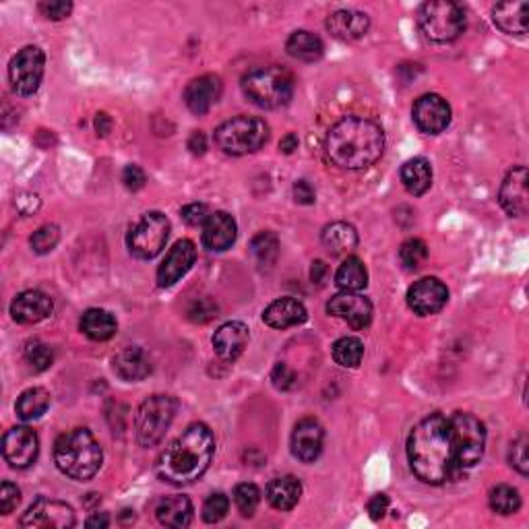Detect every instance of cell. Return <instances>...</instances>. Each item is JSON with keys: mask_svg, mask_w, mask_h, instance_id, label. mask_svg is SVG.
Here are the masks:
<instances>
[{"mask_svg": "<svg viewBox=\"0 0 529 529\" xmlns=\"http://www.w3.org/2000/svg\"><path fill=\"white\" fill-rule=\"evenodd\" d=\"M222 79L215 75H203L196 77L185 89V104L193 114H207L214 105L220 102L222 97Z\"/></svg>", "mask_w": 529, "mask_h": 529, "instance_id": "cell-20", "label": "cell"}, {"mask_svg": "<svg viewBox=\"0 0 529 529\" xmlns=\"http://www.w3.org/2000/svg\"><path fill=\"white\" fill-rule=\"evenodd\" d=\"M527 13L529 5L525 0H517V3H500L492 9V21H495V25L500 32L509 35H525Z\"/></svg>", "mask_w": 529, "mask_h": 529, "instance_id": "cell-29", "label": "cell"}, {"mask_svg": "<svg viewBox=\"0 0 529 529\" xmlns=\"http://www.w3.org/2000/svg\"><path fill=\"white\" fill-rule=\"evenodd\" d=\"M249 327L240 321H230L215 331L211 343H214L217 358L223 360V362H236L249 345Z\"/></svg>", "mask_w": 529, "mask_h": 529, "instance_id": "cell-22", "label": "cell"}, {"mask_svg": "<svg viewBox=\"0 0 529 529\" xmlns=\"http://www.w3.org/2000/svg\"><path fill=\"white\" fill-rule=\"evenodd\" d=\"M366 509H369L372 521H380L385 517V513L389 511V497L383 495V492H380V495H375L369 500Z\"/></svg>", "mask_w": 529, "mask_h": 529, "instance_id": "cell-52", "label": "cell"}, {"mask_svg": "<svg viewBox=\"0 0 529 529\" xmlns=\"http://www.w3.org/2000/svg\"><path fill=\"white\" fill-rule=\"evenodd\" d=\"M23 356H25V362L30 364L35 372L48 370L52 366V362H54L52 350L48 348L46 343H41L40 340L27 342L25 350H23Z\"/></svg>", "mask_w": 529, "mask_h": 529, "instance_id": "cell-40", "label": "cell"}, {"mask_svg": "<svg viewBox=\"0 0 529 529\" xmlns=\"http://www.w3.org/2000/svg\"><path fill=\"white\" fill-rule=\"evenodd\" d=\"M269 139V124L257 116H236L225 120L214 132L215 145L228 155H249L259 151Z\"/></svg>", "mask_w": 529, "mask_h": 529, "instance_id": "cell-6", "label": "cell"}, {"mask_svg": "<svg viewBox=\"0 0 529 529\" xmlns=\"http://www.w3.org/2000/svg\"><path fill=\"white\" fill-rule=\"evenodd\" d=\"M176 401L170 395H151L139 406L135 414V430L141 447H155L164 439L174 422Z\"/></svg>", "mask_w": 529, "mask_h": 529, "instance_id": "cell-8", "label": "cell"}, {"mask_svg": "<svg viewBox=\"0 0 529 529\" xmlns=\"http://www.w3.org/2000/svg\"><path fill=\"white\" fill-rule=\"evenodd\" d=\"M327 313L350 324L354 331H362L372 323V305L358 292L335 294L327 302Z\"/></svg>", "mask_w": 529, "mask_h": 529, "instance_id": "cell-16", "label": "cell"}, {"mask_svg": "<svg viewBox=\"0 0 529 529\" xmlns=\"http://www.w3.org/2000/svg\"><path fill=\"white\" fill-rule=\"evenodd\" d=\"M490 509L498 515H515L521 509V497L513 486L498 484L488 495Z\"/></svg>", "mask_w": 529, "mask_h": 529, "instance_id": "cell-38", "label": "cell"}, {"mask_svg": "<svg viewBox=\"0 0 529 529\" xmlns=\"http://www.w3.org/2000/svg\"><path fill=\"white\" fill-rule=\"evenodd\" d=\"M234 503H236V509L240 511L242 517H252L255 511L259 509L260 490L257 488L255 484H251V482L238 484L234 488Z\"/></svg>", "mask_w": 529, "mask_h": 529, "instance_id": "cell-41", "label": "cell"}, {"mask_svg": "<svg viewBox=\"0 0 529 529\" xmlns=\"http://www.w3.org/2000/svg\"><path fill=\"white\" fill-rule=\"evenodd\" d=\"M324 430L319 420L302 418L292 433V453L302 463H313L323 453Z\"/></svg>", "mask_w": 529, "mask_h": 529, "instance_id": "cell-18", "label": "cell"}, {"mask_svg": "<svg viewBox=\"0 0 529 529\" xmlns=\"http://www.w3.org/2000/svg\"><path fill=\"white\" fill-rule=\"evenodd\" d=\"M271 380H273V387L279 391H290L298 383V377H296V372L290 369V366L284 364V362H278L273 366L271 370Z\"/></svg>", "mask_w": 529, "mask_h": 529, "instance_id": "cell-44", "label": "cell"}, {"mask_svg": "<svg viewBox=\"0 0 529 529\" xmlns=\"http://www.w3.org/2000/svg\"><path fill=\"white\" fill-rule=\"evenodd\" d=\"M412 116L424 135H441L451 124V105L441 96L426 94L415 100Z\"/></svg>", "mask_w": 529, "mask_h": 529, "instance_id": "cell-14", "label": "cell"}, {"mask_svg": "<svg viewBox=\"0 0 529 529\" xmlns=\"http://www.w3.org/2000/svg\"><path fill=\"white\" fill-rule=\"evenodd\" d=\"M193 503L185 495L164 497L155 506V517L164 527H187L193 521Z\"/></svg>", "mask_w": 529, "mask_h": 529, "instance_id": "cell-27", "label": "cell"}, {"mask_svg": "<svg viewBox=\"0 0 529 529\" xmlns=\"http://www.w3.org/2000/svg\"><path fill=\"white\" fill-rule=\"evenodd\" d=\"M81 331L94 342H108L116 335L118 323L114 315L104 308H89L81 316Z\"/></svg>", "mask_w": 529, "mask_h": 529, "instance_id": "cell-31", "label": "cell"}, {"mask_svg": "<svg viewBox=\"0 0 529 529\" xmlns=\"http://www.w3.org/2000/svg\"><path fill=\"white\" fill-rule=\"evenodd\" d=\"M182 220H185L188 225H203L207 222L209 214V207L205 203H190V205H185L180 211Z\"/></svg>", "mask_w": 529, "mask_h": 529, "instance_id": "cell-49", "label": "cell"}, {"mask_svg": "<svg viewBox=\"0 0 529 529\" xmlns=\"http://www.w3.org/2000/svg\"><path fill=\"white\" fill-rule=\"evenodd\" d=\"M52 298L40 290H25L11 302V316L19 324H35L52 315Z\"/></svg>", "mask_w": 529, "mask_h": 529, "instance_id": "cell-21", "label": "cell"}, {"mask_svg": "<svg viewBox=\"0 0 529 529\" xmlns=\"http://www.w3.org/2000/svg\"><path fill=\"white\" fill-rule=\"evenodd\" d=\"M217 316V305L211 298H201L188 308V319L195 323H209Z\"/></svg>", "mask_w": 529, "mask_h": 529, "instance_id": "cell-46", "label": "cell"}, {"mask_svg": "<svg viewBox=\"0 0 529 529\" xmlns=\"http://www.w3.org/2000/svg\"><path fill=\"white\" fill-rule=\"evenodd\" d=\"M251 255L255 257L259 267L271 269L279 257V240L271 232H260L251 242Z\"/></svg>", "mask_w": 529, "mask_h": 529, "instance_id": "cell-36", "label": "cell"}, {"mask_svg": "<svg viewBox=\"0 0 529 529\" xmlns=\"http://www.w3.org/2000/svg\"><path fill=\"white\" fill-rule=\"evenodd\" d=\"M236 220L225 211H215L203 223V244L211 252H223L236 242Z\"/></svg>", "mask_w": 529, "mask_h": 529, "instance_id": "cell-23", "label": "cell"}, {"mask_svg": "<svg viewBox=\"0 0 529 529\" xmlns=\"http://www.w3.org/2000/svg\"><path fill=\"white\" fill-rule=\"evenodd\" d=\"M102 447L87 428H75L54 442V463L62 474L77 482H87L102 468Z\"/></svg>", "mask_w": 529, "mask_h": 529, "instance_id": "cell-4", "label": "cell"}, {"mask_svg": "<svg viewBox=\"0 0 529 529\" xmlns=\"http://www.w3.org/2000/svg\"><path fill=\"white\" fill-rule=\"evenodd\" d=\"M418 27L428 41L449 44L465 32V13L451 0H433L418 9Z\"/></svg>", "mask_w": 529, "mask_h": 529, "instance_id": "cell-7", "label": "cell"}, {"mask_svg": "<svg viewBox=\"0 0 529 529\" xmlns=\"http://www.w3.org/2000/svg\"><path fill=\"white\" fill-rule=\"evenodd\" d=\"M335 284L343 292H360L369 284V271L358 257H348L335 273Z\"/></svg>", "mask_w": 529, "mask_h": 529, "instance_id": "cell-35", "label": "cell"}, {"mask_svg": "<svg viewBox=\"0 0 529 529\" xmlns=\"http://www.w3.org/2000/svg\"><path fill=\"white\" fill-rule=\"evenodd\" d=\"M308 319L306 306L296 298H278L263 310V321L273 329L298 327Z\"/></svg>", "mask_w": 529, "mask_h": 529, "instance_id": "cell-25", "label": "cell"}, {"mask_svg": "<svg viewBox=\"0 0 529 529\" xmlns=\"http://www.w3.org/2000/svg\"><path fill=\"white\" fill-rule=\"evenodd\" d=\"M188 150H190V153H195V155H203V153H205V150H207V139H205V135H203L201 131H195L193 135H190V139H188Z\"/></svg>", "mask_w": 529, "mask_h": 529, "instance_id": "cell-54", "label": "cell"}, {"mask_svg": "<svg viewBox=\"0 0 529 529\" xmlns=\"http://www.w3.org/2000/svg\"><path fill=\"white\" fill-rule=\"evenodd\" d=\"M86 525L87 527H108L110 525V519H108V515L105 513H94L91 515V517L86 521Z\"/></svg>", "mask_w": 529, "mask_h": 529, "instance_id": "cell-58", "label": "cell"}, {"mask_svg": "<svg viewBox=\"0 0 529 529\" xmlns=\"http://www.w3.org/2000/svg\"><path fill=\"white\" fill-rule=\"evenodd\" d=\"M40 439L30 426H15L3 436V455L11 468L25 470L38 460Z\"/></svg>", "mask_w": 529, "mask_h": 529, "instance_id": "cell-13", "label": "cell"}, {"mask_svg": "<svg viewBox=\"0 0 529 529\" xmlns=\"http://www.w3.org/2000/svg\"><path fill=\"white\" fill-rule=\"evenodd\" d=\"M168 236H170L168 217L160 211H150V214L141 215L135 225H131L129 234H126V246L135 259L151 260L164 251Z\"/></svg>", "mask_w": 529, "mask_h": 529, "instance_id": "cell-9", "label": "cell"}, {"mask_svg": "<svg viewBox=\"0 0 529 529\" xmlns=\"http://www.w3.org/2000/svg\"><path fill=\"white\" fill-rule=\"evenodd\" d=\"M279 150L286 155L294 153L296 150H298V137H296L294 132H287V135L279 141Z\"/></svg>", "mask_w": 529, "mask_h": 529, "instance_id": "cell-57", "label": "cell"}, {"mask_svg": "<svg viewBox=\"0 0 529 529\" xmlns=\"http://www.w3.org/2000/svg\"><path fill=\"white\" fill-rule=\"evenodd\" d=\"M333 360L342 369H356L364 358V343L358 337H340L333 343Z\"/></svg>", "mask_w": 529, "mask_h": 529, "instance_id": "cell-37", "label": "cell"}, {"mask_svg": "<svg viewBox=\"0 0 529 529\" xmlns=\"http://www.w3.org/2000/svg\"><path fill=\"white\" fill-rule=\"evenodd\" d=\"M195 260V242H190V240H178V242L170 249V252H168L166 259L161 260L158 269L160 287H172L176 281H180L190 269H193Z\"/></svg>", "mask_w": 529, "mask_h": 529, "instance_id": "cell-17", "label": "cell"}, {"mask_svg": "<svg viewBox=\"0 0 529 529\" xmlns=\"http://www.w3.org/2000/svg\"><path fill=\"white\" fill-rule=\"evenodd\" d=\"M48 407H50V393L41 389V387H32V389L19 395L15 410L21 420L33 422L41 418L48 412Z\"/></svg>", "mask_w": 529, "mask_h": 529, "instance_id": "cell-34", "label": "cell"}, {"mask_svg": "<svg viewBox=\"0 0 529 529\" xmlns=\"http://www.w3.org/2000/svg\"><path fill=\"white\" fill-rule=\"evenodd\" d=\"M123 182H124L126 188L132 190V193H137V190H141L145 187L147 176H145L143 170H141L139 166L131 164V166H126L123 170Z\"/></svg>", "mask_w": 529, "mask_h": 529, "instance_id": "cell-50", "label": "cell"}, {"mask_svg": "<svg viewBox=\"0 0 529 529\" xmlns=\"http://www.w3.org/2000/svg\"><path fill=\"white\" fill-rule=\"evenodd\" d=\"M407 306L418 316L441 313L449 300V290L439 278H422L407 290Z\"/></svg>", "mask_w": 529, "mask_h": 529, "instance_id": "cell-15", "label": "cell"}, {"mask_svg": "<svg viewBox=\"0 0 529 529\" xmlns=\"http://www.w3.org/2000/svg\"><path fill=\"white\" fill-rule=\"evenodd\" d=\"M15 205H17L21 215H32L33 211H38V207H40V196L32 195V193H21L17 196Z\"/></svg>", "mask_w": 529, "mask_h": 529, "instance_id": "cell-53", "label": "cell"}, {"mask_svg": "<svg viewBox=\"0 0 529 529\" xmlns=\"http://www.w3.org/2000/svg\"><path fill=\"white\" fill-rule=\"evenodd\" d=\"M46 54L38 46H25L13 56L9 65V83L17 96H33L44 79Z\"/></svg>", "mask_w": 529, "mask_h": 529, "instance_id": "cell-10", "label": "cell"}, {"mask_svg": "<svg viewBox=\"0 0 529 529\" xmlns=\"http://www.w3.org/2000/svg\"><path fill=\"white\" fill-rule=\"evenodd\" d=\"M112 369H114L116 377L126 380V383H137L151 375L150 358L141 348H124L112 358Z\"/></svg>", "mask_w": 529, "mask_h": 529, "instance_id": "cell-26", "label": "cell"}, {"mask_svg": "<svg viewBox=\"0 0 529 529\" xmlns=\"http://www.w3.org/2000/svg\"><path fill=\"white\" fill-rule=\"evenodd\" d=\"M230 511V498L223 492H214L203 505V521L205 524H220Z\"/></svg>", "mask_w": 529, "mask_h": 529, "instance_id": "cell-43", "label": "cell"}, {"mask_svg": "<svg viewBox=\"0 0 529 529\" xmlns=\"http://www.w3.org/2000/svg\"><path fill=\"white\" fill-rule=\"evenodd\" d=\"M59 240H60V230L56 228V225L48 223L33 232L30 238V244L33 252H38V255H48V252H52L56 249Z\"/></svg>", "mask_w": 529, "mask_h": 529, "instance_id": "cell-42", "label": "cell"}, {"mask_svg": "<svg viewBox=\"0 0 529 529\" xmlns=\"http://www.w3.org/2000/svg\"><path fill=\"white\" fill-rule=\"evenodd\" d=\"M327 265H324V260H315L313 267H310V279H313V284H319L323 286L324 279H327Z\"/></svg>", "mask_w": 529, "mask_h": 529, "instance_id": "cell-55", "label": "cell"}, {"mask_svg": "<svg viewBox=\"0 0 529 529\" xmlns=\"http://www.w3.org/2000/svg\"><path fill=\"white\" fill-rule=\"evenodd\" d=\"M426 259H428V246H426L424 240L410 238V240H406L404 244H401L399 260L407 271L420 269V267L426 263Z\"/></svg>", "mask_w": 529, "mask_h": 529, "instance_id": "cell-39", "label": "cell"}, {"mask_svg": "<svg viewBox=\"0 0 529 529\" xmlns=\"http://www.w3.org/2000/svg\"><path fill=\"white\" fill-rule=\"evenodd\" d=\"M321 242L331 255L335 257L348 255V252H351L358 246V232L354 225L348 222H333L324 225Z\"/></svg>", "mask_w": 529, "mask_h": 529, "instance_id": "cell-30", "label": "cell"}, {"mask_svg": "<svg viewBox=\"0 0 529 529\" xmlns=\"http://www.w3.org/2000/svg\"><path fill=\"white\" fill-rule=\"evenodd\" d=\"M509 461L515 470L519 471L521 476H527L529 474V460H527V439L525 436H521V439L515 441L511 444V451H509Z\"/></svg>", "mask_w": 529, "mask_h": 529, "instance_id": "cell-45", "label": "cell"}, {"mask_svg": "<svg viewBox=\"0 0 529 529\" xmlns=\"http://www.w3.org/2000/svg\"><path fill=\"white\" fill-rule=\"evenodd\" d=\"M407 461L414 476L430 486H441L461 474L451 418L436 412L420 420L407 439Z\"/></svg>", "mask_w": 529, "mask_h": 529, "instance_id": "cell-1", "label": "cell"}, {"mask_svg": "<svg viewBox=\"0 0 529 529\" xmlns=\"http://www.w3.org/2000/svg\"><path fill=\"white\" fill-rule=\"evenodd\" d=\"M385 151V132L370 118L345 116L331 126L324 153L342 170H366Z\"/></svg>", "mask_w": 529, "mask_h": 529, "instance_id": "cell-2", "label": "cell"}, {"mask_svg": "<svg viewBox=\"0 0 529 529\" xmlns=\"http://www.w3.org/2000/svg\"><path fill=\"white\" fill-rule=\"evenodd\" d=\"M242 91L259 108L278 110L292 100L294 77L281 67H259L242 77Z\"/></svg>", "mask_w": 529, "mask_h": 529, "instance_id": "cell-5", "label": "cell"}, {"mask_svg": "<svg viewBox=\"0 0 529 529\" xmlns=\"http://www.w3.org/2000/svg\"><path fill=\"white\" fill-rule=\"evenodd\" d=\"M498 203L511 217H524L529 209L527 168L517 166L506 174L498 190Z\"/></svg>", "mask_w": 529, "mask_h": 529, "instance_id": "cell-19", "label": "cell"}, {"mask_svg": "<svg viewBox=\"0 0 529 529\" xmlns=\"http://www.w3.org/2000/svg\"><path fill=\"white\" fill-rule=\"evenodd\" d=\"M286 50L296 60L302 62H316L323 59L324 44L319 35L306 30L294 32L286 41Z\"/></svg>", "mask_w": 529, "mask_h": 529, "instance_id": "cell-33", "label": "cell"}, {"mask_svg": "<svg viewBox=\"0 0 529 529\" xmlns=\"http://www.w3.org/2000/svg\"><path fill=\"white\" fill-rule=\"evenodd\" d=\"M96 131L100 137H105L112 131V120L105 112H100V114L96 116Z\"/></svg>", "mask_w": 529, "mask_h": 529, "instance_id": "cell-56", "label": "cell"}, {"mask_svg": "<svg viewBox=\"0 0 529 529\" xmlns=\"http://www.w3.org/2000/svg\"><path fill=\"white\" fill-rule=\"evenodd\" d=\"M27 529H68L75 525V511L67 503L40 497L19 521Z\"/></svg>", "mask_w": 529, "mask_h": 529, "instance_id": "cell-12", "label": "cell"}, {"mask_svg": "<svg viewBox=\"0 0 529 529\" xmlns=\"http://www.w3.org/2000/svg\"><path fill=\"white\" fill-rule=\"evenodd\" d=\"M370 17L362 11L340 9L327 17V30L335 40L354 41L369 33Z\"/></svg>", "mask_w": 529, "mask_h": 529, "instance_id": "cell-24", "label": "cell"}, {"mask_svg": "<svg viewBox=\"0 0 529 529\" xmlns=\"http://www.w3.org/2000/svg\"><path fill=\"white\" fill-rule=\"evenodd\" d=\"M40 13L46 19L62 21L73 13V3H68V0H46V3H40Z\"/></svg>", "mask_w": 529, "mask_h": 529, "instance_id": "cell-47", "label": "cell"}, {"mask_svg": "<svg viewBox=\"0 0 529 529\" xmlns=\"http://www.w3.org/2000/svg\"><path fill=\"white\" fill-rule=\"evenodd\" d=\"M267 503L278 511H292L302 497V484L296 476H281L271 479L265 490Z\"/></svg>", "mask_w": 529, "mask_h": 529, "instance_id": "cell-28", "label": "cell"}, {"mask_svg": "<svg viewBox=\"0 0 529 529\" xmlns=\"http://www.w3.org/2000/svg\"><path fill=\"white\" fill-rule=\"evenodd\" d=\"M401 182H404V187L410 195H424L433 187V166H430V161L426 158L407 160L401 166Z\"/></svg>", "mask_w": 529, "mask_h": 529, "instance_id": "cell-32", "label": "cell"}, {"mask_svg": "<svg viewBox=\"0 0 529 529\" xmlns=\"http://www.w3.org/2000/svg\"><path fill=\"white\" fill-rule=\"evenodd\" d=\"M294 199L298 205H313V203L316 201V193L315 188L310 182L306 180H298L294 185Z\"/></svg>", "mask_w": 529, "mask_h": 529, "instance_id": "cell-51", "label": "cell"}, {"mask_svg": "<svg viewBox=\"0 0 529 529\" xmlns=\"http://www.w3.org/2000/svg\"><path fill=\"white\" fill-rule=\"evenodd\" d=\"M460 449V470H471L479 463L486 449V428L476 415L468 412H455L449 415Z\"/></svg>", "mask_w": 529, "mask_h": 529, "instance_id": "cell-11", "label": "cell"}, {"mask_svg": "<svg viewBox=\"0 0 529 529\" xmlns=\"http://www.w3.org/2000/svg\"><path fill=\"white\" fill-rule=\"evenodd\" d=\"M21 503V492L13 482H3L0 486V513L9 515L17 509Z\"/></svg>", "mask_w": 529, "mask_h": 529, "instance_id": "cell-48", "label": "cell"}, {"mask_svg": "<svg viewBox=\"0 0 529 529\" xmlns=\"http://www.w3.org/2000/svg\"><path fill=\"white\" fill-rule=\"evenodd\" d=\"M215 453V436L203 422L190 424L178 439L161 451L155 463L160 479L174 486L195 484L209 470Z\"/></svg>", "mask_w": 529, "mask_h": 529, "instance_id": "cell-3", "label": "cell"}]
</instances>
